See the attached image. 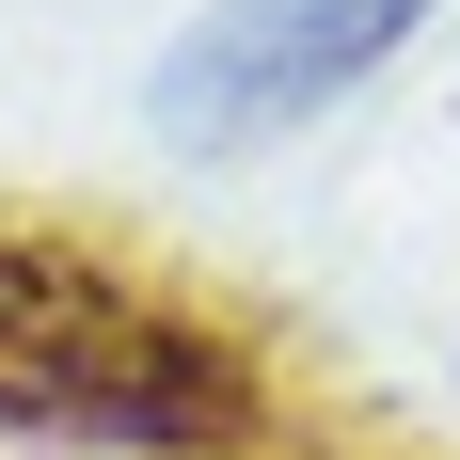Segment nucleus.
<instances>
[{
  "instance_id": "f03ea898",
  "label": "nucleus",
  "mask_w": 460,
  "mask_h": 460,
  "mask_svg": "<svg viewBox=\"0 0 460 460\" xmlns=\"http://www.w3.org/2000/svg\"><path fill=\"white\" fill-rule=\"evenodd\" d=\"M445 0H223L143 64V128L175 159H254V143L318 128L333 95H366Z\"/></svg>"
},
{
  "instance_id": "f257e3e1",
  "label": "nucleus",
  "mask_w": 460,
  "mask_h": 460,
  "mask_svg": "<svg viewBox=\"0 0 460 460\" xmlns=\"http://www.w3.org/2000/svg\"><path fill=\"white\" fill-rule=\"evenodd\" d=\"M0 445L80 460H238L254 445V366L190 302L128 286L80 238L0 223Z\"/></svg>"
}]
</instances>
